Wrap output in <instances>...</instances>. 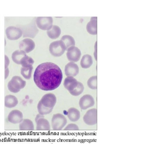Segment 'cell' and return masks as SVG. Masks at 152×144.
I'll list each match as a JSON object with an SVG mask.
<instances>
[{
  "mask_svg": "<svg viewBox=\"0 0 152 144\" xmlns=\"http://www.w3.org/2000/svg\"><path fill=\"white\" fill-rule=\"evenodd\" d=\"M36 129L39 131H49L51 129V125L49 121L44 118H41L36 121Z\"/></svg>",
  "mask_w": 152,
  "mask_h": 144,
  "instance_id": "16",
  "label": "cell"
},
{
  "mask_svg": "<svg viewBox=\"0 0 152 144\" xmlns=\"http://www.w3.org/2000/svg\"><path fill=\"white\" fill-rule=\"evenodd\" d=\"M19 129L23 131H33L34 129V123L29 119H25L19 125Z\"/></svg>",
  "mask_w": 152,
  "mask_h": 144,
  "instance_id": "19",
  "label": "cell"
},
{
  "mask_svg": "<svg viewBox=\"0 0 152 144\" xmlns=\"http://www.w3.org/2000/svg\"><path fill=\"white\" fill-rule=\"evenodd\" d=\"M87 84L91 89H97V76H92L90 77L87 82Z\"/></svg>",
  "mask_w": 152,
  "mask_h": 144,
  "instance_id": "28",
  "label": "cell"
},
{
  "mask_svg": "<svg viewBox=\"0 0 152 144\" xmlns=\"http://www.w3.org/2000/svg\"><path fill=\"white\" fill-rule=\"evenodd\" d=\"M44 118V115H41L40 114L37 115V116H36V118H35V120H36V121L39 120V119L41 118Z\"/></svg>",
  "mask_w": 152,
  "mask_h": 144,
  "instance_id": "32",
  "label": "cell"
},
{
  "mask_svg": "<svg viewBox=\"0 0 152 144\" xmlns=\"http://www.w3.org/2000/svg\"><path fill=\"white\" fill-rule=\"evenodd\" d=\"M61 33V29L59 26L56 25L52 26V28L47 32L48 37L52 39H57L59 37Z\"/></svg>",
  "mask_w": 152,
  "mask_h": 144,
  "instance_id": "21",
  "label": "cell"
},
{
  "mask_svg": "<svg viewBox=\"0 0 152 144\" xmlns=\"http://www.w3.org/2000/svg\"><path fill=\"white\" fill-rule=\"evenodd\" d=\"M6 34L8 39L11 40H15L20 39L23 35V32L18 27L10 26L6 30Z\"/></svg>",
  "mask_w": 152,
  "mask_h": 144,
  "instance_id": "8",
  "label": "cell"
},
{
  "mask_svg": "<svg viewBox=\"0 0 152 144\" xmlns=\"http://www.w3.org/2000/svg\"><path fill=\"white\" fill-rule=\"evenodd\" d=\"M26 55V52L24 51L21 50H16L12 54V59L15 63L20 65L22 58Z\"/></svg>",
  "mask_w": 152,
  "mask_h": 144,
  "instance_id": "23",
  "label": "cell"
},
{
  "mask_svg": "<svg viewBox=\"0 0 152 144\" xmlns=\"http://www.w3.org/2000/svg\"><path fill=\"white\" fill-rule=\"evenodd\" d=\"M84 89V86L82 83L80 82H78L77 87L74 90L70 92V93L73 96H78L82 93Z\"/></svg>",
  "mask_w": 152,
  "mask_h": 144,
  "instance_id": "27",
  "label": "cell"
},
{
  "mask_svg": "<svg viewBox=\"0 0 152 144\" xmlns=\"http://www.w3.org/2000/svg\"><path fill=\"white\" fill-rule=\"evenodd\" d=\"M67 123V119L62 114H56L52 117V127L54 130H61L64 128Z\"/></svg>",
  "mask_w": 152,
  "mask_h": 144,
  "instance_id": "6",
  "label": "cell"
},
{
  "mask_svg": "<svg viewBox=\"0 0 152 144\" xmlns=\"http://www.w3.org/2000/svg\"><path fill=\"white\" fill-rule=\"evenodd\" d=\"M79 129L78 126L75 124H69L64 129V130L76 131Z\"/></svg>",
  "mask_w": 152,
  "mask_h": 144,
  "instance_id": "29",
  "label": "cell"
},
{
  "mask_svg": "<svg viewBox=\"0 0 152 144\" xmlns=\"http://www.w3.org/2000/svg\"><path fill=\"white\" fill-rule=\"evenodd\" d=\"M81 51L77 47L73 46L67 50V57L68 60L72 62H77L80 60Z\"/></svg>",
  "mask_w": 152,
  "mask_h": 144,
  "instance_id": "9",
  "label": "cell"
},
{
  "mask_svg": "<svg viewBox=\"0 0 152 144\" xmlns=\"http://www.w3.org/2000/svg\"><path fill=\"white\" fill-rule=\"evenodd\" d=\"M18 104V98L14 96L9 95L5 97V106L6 107L12 108L15 107Z\"/></svg>",
  "mask_w": 152,
  "mask_h": 144,
  "instance_id": "18",
  "label": "cell"
},
{
  "mask_svg": "<svg viewBox=\"0 0 152 144\" xmlns=\"http://www.w3.org/2000/svg\"><path fill=\"white\" fill-rule=\"evenodd\" d=\"M26 82L19 76H13L8 84V89L11 92L17 93L26 86Z\"/></svg>",
  "mask_w": 152,
  "mask_h": 144,
  "instance_id": "4",
  "label": "cell"
},
{
  "mask_svg": "<svg viewBox=\"0 0 152 144\" xmlns=\"http://www.w3.org/2000/svg\"><path fill=\"white\" fill-rule=\"evenodd\" d=\"M5 68H8V65L10 64V60L7 55H5Z\"/></svg>",
  "mask_w": 152,
  "mask_h": 144,
  "instance_id": "30",
  "label": "cell"
},
{
  "mask_svg": "<svg viewBox=\"0 0 152 144\" xmlns=\"http://www.w3.org/2000/svg\"><path fill=\"white\" fill-rule=\"evenodd\" d=\"M33 66L29 67H22L21 69V73L24 78L27 79H29L31 78V74L33 70Z\"/></svg>",
  "mask_w": 152,
  "mask_h": 144,
  "instance_id": "25",
  "label": "cell"
},
{
  "mask_svg": "<svg viewBox=\"0 0 152 144\" xmlns=\"http://www.w3.org/2000/svg\"><path fill=\"white\" fill-rule=\"evenodd\" d=\"M78 82L72 76H67L64 79V86L69 92L72 91L77 87Z\"/></svg>",
  "mask_w": 152,
  "mask_h": 144,
  "instance_id": "15",
  "label": "cell"
},
{
  "mask_svg": "<svg viewBox=\"0 0 152 144\" xmlns=\"http://www.w3.org/2000/svg\"><path fill=\"white\" fill-rule=\"evenodd\" d=\"M80 64L83 68H89L93 64L92 57L88 54L83 55L80 61Z\"/></svg>",
  "mask_w": 152,
  "mask_h": 144,
  "instance_id": "22",
  "label": "cell"
},
{
  "mask_svg": "<svg viewBox=\"0 0 152 144\" xmlns=\"http://www.w3.org/2000/svg\"><path fill=\"white\" fill-rule=\"evenodd\" d=\"M79 103L80 108L85 110L94 105L95 102L91 96L87 94L83 96L80 98Z\"/></svg>",
  "mask_w": 152,
  "mask_h": 144,
  "instance_id": "12",
  "label": "cell"
},
{
  "mask_svg": "<svg viewBox=\"0 0 152 144\" xmlns=\"http://www.w3.org/2000/svg\"><path fill=\"white\" fill-rule=\"evenodd\" d=\"M19 47L21 50L26 53H29L33 51L35 48V42L32 39L27 38L20 42Z\"/></svg>",
  "mask_w": 152,
  "mask_h": 144,
  "instance_id": "13",
  "label": "cell"
},
{
  "mask_svg": "<svg viewBox=\"0 0 152 144\" xmlns=\"http://www.w3.org/2000/svg\"><path fill=\"white\" fill-rule=\"evenodd\" d=\"M9 73H10V71H9V68H6V69H5V79H6L7 77H8V76H9Z\"/></svg>",
  "mask_w": 152,
  "mask_h": 144,
  "instance_id": "31",
  "label": "cell"
},
{
  "mask_svg": "<svg viewBox=\"0 0 152 144\" xmlns=\"http://www.w3.org/2000/svg\"><path fill=\"white\" fill-rule=\"evenodd\" d=\"M83 121L86 124L94 125L97 123V110L96 109H90L86 112L83 118Z\"/></svg>",
  "mask_w": 152,
  "mask_h": 144,
  "instance_id": "10",
  "label": "cell"
},
{
  "mask_svg": "<svg viewBox=\"0 0 152 144\" xmlns=\"http://www.w3.org/2000/svg\"><path fill=\"white\" fill-rule=\"evenodd\" d=\"M49 50L51 54L53 56L60 57L64 54L66 50V46L64 42L61 40L55 41L50 44Z\"/></svg>",
  "mask_w": 152,
  "mask_h": 144,
  "instance_id": "5",
  "label": "cell"
},
{
  "mask_svg": "<svg viewBox=\"0 0 152 144\" xmlns=\"http://www.w3.org/2000/svg\"><path fill=\"white\" fill-rule=\"evenodd\" d=\"M52 17H38L36 19V24L38 28L41 30L49 31L53 26Z\"/></svg>",
  "mask_w": 152,
  "mask_h": 144,
  "instance_id": "7",
  "label": "cell"
},
{
  "mask_svg": "<svg viewBox=\"0 0 152 144\" xmlns=\"http://www.w3.org/2000/svg\"><path fill=\"white\" fill-rule=\"evenodd\" d=\"M57 103V98L52 93L44 95L37 105L39 114L44 115L49 114L53 110Z\"/></svg>",
  "mask_w": 152,
  "mask_h": 144,
  "instance_id": "2",
  "label": "cell"
},
{
  "mask_svg": "<svg viewBox=\"0 0 152 144\" xmlns=\"http://www.w3.org/2000/svg\"><path fill=\"white\" fill-rule=\"evenodd\" d=\"M34 63V61L33 58L26 55L22 58L21 60L20 64L23 67H29L33 66Z\"/></svg>",
  "mask_w": 152,
  "mask_h": 144,
  "instance_id": "26",
  "label": "cell"
},
{
  "mask_svg": "<svg viewBox=\"0 0 152 144\" xmlns=\"http://www.w3.org/2000/svg\"><path fill=\"white\" fill-rule=\"evenodd\" d=\"M36 23V20H35V18H34L29 24L27 25L19 26V28L22 30L23 37L24 38L30 37L34 38L38 34L39 30L37 29Z\"/></svg>",
  "mask_w": 152,
  "mask_h": 144,
  "instance_id": "3",
  "label": "cell"
},
{
  "mask_svg": "<svg viewBox=\"0 0 152 144\" xmlns=\"http://www.w3.org/2000/svg\"><path fill=\"white\" fill-rule=\"evenodd\" d=\"M86 30L89 34L96 35L97 34V18L93 17L91 19L86 26Z\"/></svg>",
  "mask_w": 152,
  "mask_h": 144,
  "instance_id": "17",
  "label": "cell"
},
{
  "mask_svg": "<svg viewBox=\"0 0 152 144\" xmlns=\"http://www.w3.org/2000/svg\"><path fill=\"white\" fill-rule=\"evenodd\" d=\"M67 115L68 118L71 121H77L80 118V112L75 108H70L68 109Z\"/></svg>",
  "mask_w": 152,
  "mask_h": 144,
  "instance_id": "20",
  "label": "cell"
},
{
  "mask_svg": "<svg viewBox=\"0 0 152 144\" xmlns=\"http://www.w3.org/2000/svg\"><path fill=\"white\" fill-rule=\"evenodd\" d=\"M62 78L63 74L60 68L51 62L41 63L37 66L34 72L35 84L45 91L57 89L61 84Z\"/></svg>",
  "mask_w": 152,
  "mask_h": 144,
  "instance_id": "1",
  "label": "cell"
},
{
  "mask_svg": "<svg viewBox=\"0 0 152 144\" xmlns=\"http://www.w3.org/2000/svg\"><path fill=\"white\" fill-rule=\"evenodd\" d=\"M8 120L13 124L20 123L23 120V115L20 111L18 109L12 110L8 116Z\"/></svg>",
  "mask_w": 152,
  "mask_h": 144,
  "instance_id": "11",
  "label": "cell"
},
{
  "mask_svg": "<svg viewBox=\"0 0 152 144\" xmlns=\"http://www.w3.org/2000/svg\"><path fill=\"white\" fill-rule=\"evenodd\" d=\"M79 70L78 65L72 62L67 63L64 68L65 75L67 76H76L79 73Z\"/></svg>",
  "mask_w": 152,
  "mask_h": 144,
  "instance_id": "14",
  "label": "cell"
},
{
  "mask_svg": "<svg viewBox=\"0 0 152 144\" xmlns=\"http://www.w3.org/2000/svg\"><path fill=\"white\" fill-rule=\"evenodd\" d=\"M66 46V50L70 47L75 46V42L74 38L70 35H64L62 37L61 39Z\"/></svg>",
  "mask_w": 152,
  "mask_h": 144,
  "instance_id": "24",
  "label": "cell"
}]
</instances>
